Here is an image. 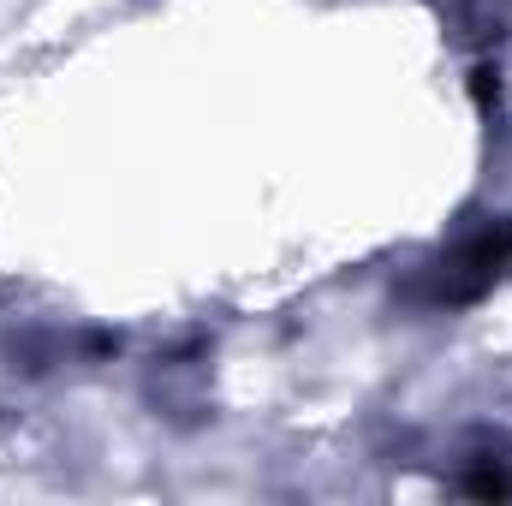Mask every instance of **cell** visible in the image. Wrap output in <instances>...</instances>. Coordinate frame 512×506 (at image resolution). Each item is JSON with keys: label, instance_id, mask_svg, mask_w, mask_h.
Here are the masks:
<instances>
[{"label": "cell", "instance_id": "6da1fadb", "mask_svg": "<svg viewBox=\"0 0 512 506\" xmlns=\"http://www.w3.org/2000/svg\"><path fill=\"white\" fill-rule=\"evenodd\" d=\"M465 489H471V495H512V477H501V471H483V477H471Z\"/></svg>", "mask_w": 512, "mask_h": 506}]
</instances>
